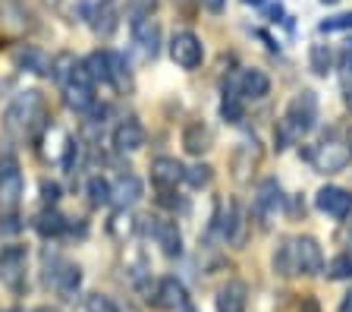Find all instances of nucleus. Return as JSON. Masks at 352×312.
Returning <instances> with one entry per match:
<instances>
[{"label":"nucleus","instance_id":"1","mask_svg":"<svg viewBox=\"0 0 352 312\" xmlns=\"http://www.w3.org/2000/svg\"><path fill=\"white\" fill-rule=\"evenodd\" d=\"M44 114V98L41 92H22L13 98V104L7 107V117H3V127L10 136H25L32 129L38 117Z\"/></svg>","mask_w":352,"mask_h":312},{"label":"nucleus","instance_id":"2","mask_svg":"<svg viewBox=\"0 0 352 312\" xmlns=\"http://www.w3.org/2000/svg\"><path fill=\"white\" fill-rule=\"evenodd\" d=\"M318 123V95L311 89H302L299 95H293V101L286 104V117H283V127L302 139L305 133H311Z\"/></svg>","mask_w":352,"mask_h":312},{"label":"nucleus","instance_id":"3","mask_svg":"<svg viewBox=\"0 0 352 312\" xmlns=\"http://www.w3.org/2000/svg\"><path fill=\"white\" fill-rule=\"evenodd\" d=\"M308 161L318 174H340L352 161V149L346 142H340L337 136H324L315 149L308 152Z\"/></svg>","mask_w":352,"mask_h":312},{"label":"nucleus","instance_id":"4","mask_svg":"<svg viewBox=\"0 0 352 312\" xmlns=\"http://www.w3.org/2000/svg\"><path fill=\"white\" fill-rule=\"evenodd\" d=\"M296 259V275H318L324 271V256L315 237H289Z\"/></svg>","mask_w":352,"mask_h":312},{"label":"nucleus","instance_id":"5","mask_svg":"<svg viewBox=\"0 0 352 312\" xmlns=\"http://www.w3.org/2000/svg\"><path fill=\"white\" fill-rule=\"evenodd\" d=\"M170 57H173L176 67L183 70H195L205 57V48H201V38L192 35V32H176L173 41H170Z\"/></svg>","mask_w":352,"mask_h":312},{"label":"nucleus","instance_id":"6","mask_svg":"<svg viewBox=\"0 0 352 312\" xmlns=\"http://www.w3.org/2000/svg\"><path fill=\"white\" fill-rule=\"evenodd\" d=\"M132 45L145 60H154L157 48H161V25L151 16H135L132 19Z\"/></svg>","mask_w":352,"mask_h":312},{"label":"nucleus","instance_id":"7","mask_svg":"<svg viewBox=\"0 0 352 312\" xmlns=\"http://www.w3.org/2000/svg\"><path fill=\"white\" fill-rule=\"evenodd\" d=\"M151 303L164 312H173V309H186L189 306V293H186L183 281L176 278H161L154 284V293H151Z\"/></svg>","mask_w":352,"mask_h":312},{"label":"nucleus","instance_id":"8","mask_svg":"<svg viewBox=\"0 0 352 312\" xmlns=\"http://www.w3.org/2000/svg\"><path fill=\"white\" fill-rule=\"evenodd\" d=\"M315 205H318V211L343 221V218L352 211V193L343 189V186H324V189H318Z\"/></svg>","mask_w":352,"mask_h":312},{"label":"nucleus","instance_id":"9","mask_svg":"<svg viewBox=\"0 0 352 312\" xmlns=\"http://www.w3.org/2000/svg\"><path fill=\"white\" fill-rule=\"evenodd\" d=\"M22 196V174L16 158H0V205L13 208Z\"/></svg>","mask_w":352,"mask_h":312},{"label":"nucleus","instance_id":"10","mask_svg":"<svg viewBox=\"0 0 352 312\" xmlns=\"http://www.w3.org/2000/svg\"><path fill=\"white\" fill-rule=\"evenodd\" d=\"M280 202H283V193H280V183H277L274 177H264L261 183H258V189H255V202H252V208H255V215L261 218L264 224H267L274 215H277Z\"/></svg>","mask_w":352,"mask_h":312},{"label":"nucleus","instance_id":"11","mask_svg":"<svg viewBox=\"0 0 352 312\" xmlns=\"http://www.w3.org/2000/svg\"><path fill=\"white\" fill-rule=\"evenodd\" d=\"M148 221H151L148 231L154 233V240H157V246H161V253L167 259H176L183 253V233H179V227L173 221H164V218H148Z\"/></svg>","mask_w":352,"mask_h":312},{"label":"nucleus","instance_id":"12","mask_svg":"<svg viewBox=\"0 0 352 312\" xmlns=\"http://www.w3.org/2000/svg\"><path fill=\"white\" fill-rule=\"evenodd\" d=\"M151 180L161 186V189H176V183L186 180V167L176 161V158L161 155L151 161Z\"/></svg>","mask_w":352,"mask_h":312},{"label":"nucleus","instance_id":"13","mask_svg":"<svg viewBox=\"0 0 352 312\" xmlns=\"http://www.w3.org/2000/svg\"><path fill=\"white\" fill-rule=\"evenodd\" d=\"M145 145V127L135 117H126L117 129H113V149L117 152H139Z\"/></svg>","mask_w":352,"mask_h":312},{"label":"nucleus","instance_id":"14","mask_svg":"<svg viewBox=\"0 0 352 312\" xmlns=\"http://www.w3.org/2000/svg\"><path fill=\"white\" fill-rule=\"evenodd\" d=\"M249 306V287L242 281H227L217 290V312H245Z\"/></svg>","mask_w":352,"mask_h":312},{"label":"nucleus","instance_id":"15","mask_svg":"<svg viewBox=\"0 0 352 312\" xmlns=\"http://www.w3.org/2000/svg\"><path fill=\"white\" fill-rule=\"evenodd\" d=\"M220 233H223L227 243L242 246V240H245V211H242L239 202H230L227 205V215L220 221Z\"/></svg>","mask_w":352,"mask_h":312},{"label":"nucleus","instance_id":"16","mask_svg":"<svg viewBox=\"0 0 352 312\" xmlns=\"http://www.w3.org/2000/svg\"><path fill=\"white\" fill-rule=\"evenodd\" d=\"M0 271H3V281L10 287L19 290L22 281H25V253L22 249H7V253L0 256Z\"/></svg>","mask_w":352,"mask_h":312},{"label":"nucleus","instance_id":"17","mask_svg":"<svg viewBox=\"0 0 352 312\" xmlns=\"http://www.w3.org/2000/svg\"><path fill=\"white\" fill-rule=\"evenodd\" d=\"M271 92V79L264 70H242L239 76V98H264Z\"/></svg>","mask_w":352,"mask_h":312},{"label":"nucleus","instance_id":"18","mask_svg":"<svg viewBox=\"0 0 352 312\" xmlns=\"http://www.w3.org/2000/svg\"><path fill=\"white\" fill-rule=\"evenodd\" d=\"M211 129L201 123V120H195V123H189L183 133V149L189 152V155H205L208 149H211Z\"/></svg>","mask_w":352,"mask_h":312},{"label":"nucleus","instance_id":"19","mask_svg":"<svg viewBox=\"0 0 352 312\" xmlns=\"http://www.w3.org/2000/svg\"><path fill=\"white\" fill-rule=\"evenodd\" d=\"M142 199V180L135 174H123V177L113 183V202L120 208H129Z\"/></svg>","mask_w":352,"mask_h":312},{"label":"nucleus","instance_id":"20","mask_svg":"<svg viewBox=\"0 0 352 312\" xmlns=\"http://www.w3.org/2000/svg\"><path fill=\"white\" fill-rule=\"evenodd\" d=\"M120 25V0H101L95 13V32L98 35H113V29Z\"/></svg>","mask_w":352,"mask_h":312},{"label":"nucleus","instance_id":"21","mask_svg":"<svg viewBox=\"0 0 352 312\" xmlns=\"http://www.w3.org/2000/svg\"><path fill=\"white\" fill-rule=\"evenodd\" d=\"M79 284H82V268L63 262V268H60L57 278H54V290H57L60 297H73L76 290H79Z\"/></svg>","mask_w":352,"mask_h":312},{"label":"nucleus","instance_id":"22","mask_svg":"<svg viewBox=\"0 0 352 312\" xmlns=\"http://www.w3.org/2000/svg\"><path fill=\"white\" fill-rule=\"evenodd\" d=\"M16 60H19L29 73H38V76H51V70H54V60L44 51H38V48H25V51H19Z\"/></svg>","mask_w":352,"mask_h":312},{"label":"nucleus","instance_id":"23","mask_svg":"<svg viewBox=\"0 0 352 312\" xmlns=\"http://www.w3.org/2000/svg\"><path fill=\"white\" fill-rule=\"evenodd\" d=\"M35 231L41 233V237H57V233L66 231V218L60 215L57 208H44L41 215L35 218Z\"/></svg>","mask_w":352,"mask_h":312},{"label":"nucleus","instance_id":"24","mask_svg":"<svg viewBox=\"0 0 352 312\" xmlns=\"http://www.w3.org/2000/svg\"><path fill=\"white\" fill-rule=\"evenodd\" d=\"M107 73H110V82H113L120 92H126L132 85V76H129L126 60L120 57V54H113V51H107Z\"/></svg>","mask_w":352,"mask_h":312},{"label":"nucleus","instance_id":"25","mask_svg":"<svg viewBox=\"0 0 352 312\" xmlns=\"http://www.w3.org/2000/svg\"><path fill=\"white\" fill-rule=\"evenodd\" d=\"M274 271L283 278H296V259H293V243L289 240H283L274 249Z\"/></svg>","mask_w":352,"mask_h":312},{"label":"nucleus","instance_id":"26","mask_svg":"<svg viewBox=\"0 0 352 312\" xmlns=\"http://www.w3.org/2000/svg\"><path fill=\"white\" fill-rule=\"evenodd\" d=\"M308 63H311V73L315 76H327L330 70H333V51H330L327 45H311Z\"/></svg>","mask_w":352,"mask_h":312},{"label":"nucleus","instance_id":"27","mask_svg":"<svg viewBox=\"0 0 352 312\" xmlns=\"http://www.w3.org/2000/svg\"><path fill=\"white\" fill-rule=\"evenodd\" d=\"M324 275H327L330 281H349L352 278V253L333 256V259L327 262V268H324Z\"/></svg>","mask_w":352,"mask_h":312},{"label":"nucleus","instance_id":"28","mask_svg":"<svg viewBox=\"0 0 352 312\" xmlns=\"http://www.w3.org/2000/svg\"><path fill=\"white\" fill-rule=\"evenodd\" d=\"M88 202H91L95 208L113 202V186H110L104 177H91V180H88Z\"/></svg>","mask_w":352,"mask_h":312},{"label":"nucleus","instance_id":"29","mask_svg":"<svg viewBox=\"0 0 352 312\" xmlns=\"http://www.w3.org/2000/svg\"><path fill=\"white\" fill-rule=\"evenodd\" d=\"M82 63H85V70H88V76H91V82H110V73H107V51H95V54H88L85 60H82Z\"/></svg>","mask_w":352,"mask_h":312},{"label":"nucleus","instance_id":"30","mask_svg":"<svg viewBox=\"0 0 352 312\" xmlns=\"http://www.w3.org/2000/svg\"><path fill=\"white\" fill-rule=\"evenodd\" d=\"M76 67H79V60H76L73 54H60V57H54V70H51V76L60 82V85H66V82L73 79Z\"/></svg>","mask_w":352,"mask_h":312},{"label":"nucleus","instance_id":"31","mask_svg":"<svg viewBox=\"0 0 352 312\" xmlns=\"http://www.w3.org/2000/svg\"><path fill=\"white\" fill-rule=\"evenodd\" d=\"M211 180H214V167H211V164H192V167H186V183L195 186V189L208 186Z\"/></svg>","mask_w":352,"mask_h":312},{"label":"nucleus","instance_id":"32","mask_svg":"<svg viewBox=\"0 0 352 312\" xmlns=\"http://www.w3.org/2000/svg\"><path fill=\"white\" fill-rule=\"evenodd\" d=\"M220 117L227 120V123H239L242 120V98L223 95V101H220Z\"/></svg>","mask_w":352,"mask_h":312},{"label":"nucleus","instance_id":"33","mask_svg":"<svg viewBox=\"0 0 352 312\" xmlns=\"http://www.w3.org/2000/svg\"><path fill=\"white\" fill-rule=\"evenodd\" d=\"M85 309L88 312H120L117 306H113V300L104 297V293H91V297H85Z\"/></svg>","mask_w":352,"mask_h":312},{"label":"nucleus","instance_id":"34","mask_svg":"<svg viewBox=\"0 0 352 312\" xmlns=\"http://www.w3.org/2000/svg\"><path fill=\"white\" fill-rule=\"evenodd\" d=\"M343 29H352V13H340V16H330L321 23V32H343Z\"/></svg>","mask_w":352,"mask_h":312},{"label":"nucleus","instance_id":"35","mask_svg":"<svg viewBox=\"0 0 352 312\" xmlns=\"http://www.w3.org/2000/svg\"><path fill=\"white\" fill-rule=\"evenodd\" d=\"M41 199H44V205H47V208L60 199V186L54 183V180H44V183H41Z\"/></svg>","mask_w":352,"mask_h":312},{"label":"nucleus","instance_id":"36","mask_svg":"<svg viewBox=\"0 0 352 312\" xmlns=\"http://www.w3.org/2000/svg\"><path fill=\"white\" fill-rule=\"evenodd\" d=\"M154 3L157 0H132V10H135V16H148L154 10Z\"/></svg>","mask_w":352,"mask_h":312},{"label":"nucleus","instance_id":"37","mask_svg":"<svg viewBox=\"0 0 352 312\" xmlns=\"http://www.w3.org/2000/svg\"><path fill=\"white\" fill-rule=\"evenodd\" d=\"M211 13H223V7H227V0H201Z\"/></svg>","mask_w":352,"mask_h":312},{"label":"nucleus","instance_id":"38","mask_svg":"<svg viewBox=\"0 0 352 312\" xmlns=\"http://www.w3.org/2000/svg\"><path fill=\"white\" fill-rule=\"evenodd\" d=\"M340 312H352V290L343 297V303H340Z\"/></svg>","mask_w":352,"mask_h":312},{"label":"nucleus","instance_id":"39","mask_svg":"<svg viewBox=\"0 0 352 312\" xmlns=\"http://www.w3.org/2000/svg\"><path fill=\"white\" fill-rule=\"evenodd\" d=\"M32 312H60V309H54V306H38V309H32Z\"/></svg>","mask_w":352,"mask_h":312},{"label":"nucleus","instance_id":"40","mask_svg":"<svg viewBox=\"0 0 352 312\" xmlns=\"http://www.w3.org/2000/svg\"><path fill=\"white\" fill-rule=\"evenodd\" d=\"M242 3H249V7H261L264 0H242Z\"/></svg>","mask_w":352,"mask_h":312},{"label":"nucleus","instance_id":"41","mask_svg":"<svg viewBox=\"0 0 352 312\" xmlns=\"http://www.w3.org/2000/svg\"><path fill=\"white\" fill-rule=\"evenodd\" d=\"M346 107H349V111H352V89L346 92Z\"/></svg>","mask_w":352,"mask_h":312},{"label":"nucleus","instance_id":"42","mask_svg":"<svg viewBox=\"0 0 352 312\" xmlns=\"http://www.w3.org/2000/svg\"><path fill=\"white\" fill-rule=\"evenodd\" d=\"M324 7H333V3H340V0H321Z\"/></svg>","mask_w":352,"mask_h":312},{"label":"nucleus","instance_id":"43","mask_svg":"<svg viewBox=\"0 0 352 312\" xmlns=\"http://www.w3.org/2000/svg\"><path fill=\"white\" fill-rule=\"evenodd\" d=\"M183 312H195V309H192V306H186V309H183Z\"/></svg>","mask_w":352,"mask_h":312},{"label":"nucleus","instance_id":"44","mask_svg":"<svg viewBox=\"0 0 352 312\" xmlns=\"http://www.w3.org/2000/svg\"><path fill=\"white\" fill-rule=\"evenodd\" d=\"M349 246H352V227H349Z\"/></svg>","mask_w":352,"mask_h":312}]
</instances>
